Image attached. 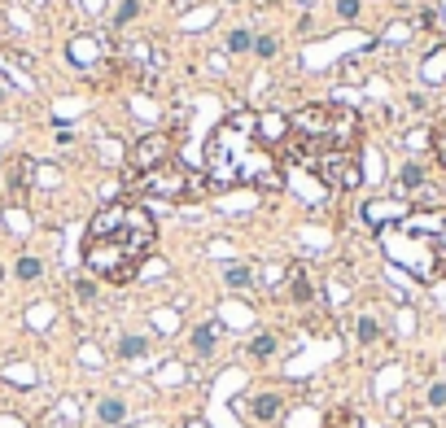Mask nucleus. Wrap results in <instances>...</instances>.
I'll return each mask as SVG.
<instances>
[{
	"mask_svg": "<svg viewBox=\"0 0 446 428\" xmlns=\"http://www.w3.org/2000/svg\"><path fill=\"white\" fill-rule=\"evenodd\" d=\"M258 140V118L254 114H227L219 127L210 132L206 140V171H210V184H236L245 180V149Z\"/></svg>",
	"mask_w": 446,
	"mask_h": 428,
	"instance_id": "obj_1",
	"label": "nucleus"
},
{
	"mask_svg": "<svg viewBox=\"0 0 446 428\" xmlns=\"http://www.w3.org/2000/svg\"><path fill=\"white\" fill-rule=\"evenodd\" d=\"M88 241H114L123 245L131 258H149L153 241H158V228H153V214L144 206H131V201H105L96 210V219L88 223Z\"/></svg>",
	"mask_w": 446,
	"mask_h": 428,
	"instance_id": "obj_2",
	"label": "nucleus"
},
{
	"mask_svg": "<svg viewBox=\"0 0 446 428\" xmlns=\"http://www.w3.org/2000/svg\"><path fill=\"white\" fill-rule=\"evenodd\" d=\"M83 263L105 284H127V280L140 276V258H131L127 249L114 245V241H83Z\"/></svg>",
	"mask_w": 446,
	"mask_h": 428,
	"instance_id": "obj_3",
	"label": "nucleus"
},
{
	"mask_svg": "<svg viewBox=\"0 0 446 428\" xmlns=\"http://www.w3.org/2000/svg\"><path fill=\"white\" fill-rule=\"evenodd\" d=\"M127 188H136L140 197H162V201H179V197H197V180L179 166L175 158L158 166V171H149V175H136Z\"/></svg>",
	"mask_w": 446,
	"mask_h": 428,
	"instance_id": "obj_4",
	"label": "nucleus"
},
{
	"mask_svg": "<svg viewBox=\"0 0 446 428\" xmlns=\"http://www.w3.org/2000/svg\"><path fill=\"white\" fill-rule=\"evenodd\" d=\"M171 136L166 132H149V136H140L136 145L127 149V162H131V180L136 175H149V171H158V166L171 162Z\"/></svg>",
	"mask_w": 446,
	"mask_h": 428,
	"instance_id": "obj_5",
	"label": "nucleus"
},
{
	"mask_svg": "<svg viewBox=\"0 0 446 428\" xmlns=\"http://www.w3.org/2000/svg\"><path fill=\"white\" fill-rule=\"evenodd\" d=\"M315 175H320L328 188H337V193H346V188H359V180H364L355 149H346V153H320V158H315Z\"/></svg>",
	"mask_w": 446,
	"mask_h": 428,
	"instance_id": "obj_6",
	"label": "nucleus"
},
{
	"mask_svg": "<svg viewBox=\"0 0 446 428\" xmlns=\"http://www.w3.org/2000/svg\"><path fill=\"white\" fill-rule=\"evenodd\" d=\"M407 214H412V210H407V201L399 197V201H368V206H364V219L372 223V228H385V223H394V228H399V223L407 219Z\"/></svg>",
	"mask_w": 446,
	"mask_h": 428,
	"instance_id": "obj_7",
	"label": "nucleus"
},
{
	"mask_svg": "<svg viewBox=\"0 0 446 428\" xmlns=\"http://www.w3.org/2000/svg\"><path fill=\"white\" fill-rule=\"evenodd\" d=\"M96 57H101V40H92V35H70L66 40V62L70 66L88 70V66H96Z\"/></svg>",
	"mask_w": 446,
	"mask_h": 428,
	"instance_id": "obj_8",
	"label": "nucleus"
},
{
	"mask_svg": "<svg viewBox=\"0 0 446 428\" xmlns=\"http://www.w3.org/2000/svg\"><path fill=\"white\" fill-rule=\"evenodd\" d=\"M285 293H289V302L293 306H311L315 302V284H311V276H306V267H289V276H285Z\"/></svg>",
	"mask_w": 446,
	"mask_h": 428,
	"instance_id": "obj_9",
	"label": "nucleus"
},
{
	"mask_svg": "<svg viewBox=\"0 0 446 428\" xmlns=\"http://www.w3.org/2000/svg\"><path fill=\"white\" fill-rule=\"evenodd\" d=\"M258 140L263 145H280V140H289V114H280V110L263 114L258 118Z\"/></svg>",
	"mask_w": 446,
	"mask_h": 428,
	"instance_id": "obj_10",
	"label": "nucleus"
},
{
	"mask_svg": "<svg viewBox=\"0 0 446 428\" xmlns=\"http://www.w3.org/2000/svg\"><path fill=\"white\" fill-rule=\"evenodd\" d=\"M96 420H101L105 428H118V424L127 420V402L123 398H105L101 407H96Z\"/></svg>",
	"mask_w": 446,
	"mask_h": 428,
	"instance_id": "obj_11",
	"label": "nucleus"
},
{
	"mask_svg": "<svg viewBox=\"0 0 446 428\" xmlns=\"http://www.w3.org/2000/svg\"><path fill=\"white\" fill-rule=\"evenodd\" d=\"M280 407H285V402H280V394H258L254 402H249V415L267 424V420H276V415H280Z\"/></svg>",
	"mask_w": 446,
	"mask_h": 428,
	"instance_id": "obj_12",
	"label": "nucleus"
},
{
	"mask_svg": "<svg viewBox=\"0 0 446 428\" xmlns=\"http://www.w3.org/2000/svg\"><path fill=\"white\" fill-rule=\"evenodd\" d=\"M214 18H219V14H214V9H206V5H201V9H188V14H184V22H179V27H184V31H201V27H210Z\"/></svg>",
	"mask_w": 446,
	"mask_h": 428,
	"instance_id": "obj_13",
	"label": "nucleus"
},
{
	"mask_svg": "<svg viewBox=\"0 0 446 428\" xmlns=\"http://www.w3.org/2000/svg\"><path fill=\"white\" fill-rule=\"evenodd\" d=\"M364 420H359V411H350V407H337L328 420H324V428H359Z\"/></svg>",
	"mask_w": 446,
	"mask_h": 428,
	"instance_id": "obj_14",
	"label": "nucleus"
},
{
	"mask_svg": "<svg viewBox=\"0 0 446 428\" xmlns=\"http://www.w3.org/2000/svg\"><path fill=\"white\" fill-rule=\"evenodd\" d=\"M214 341H219L214 324H201L197 332H192V350H197V354H210V350H214Z\"/></svg>",
	"mask_w": 446,
	"mask_h": 428,
	"instance_id": "obj_15",
	"label": "nucleus"
},
{
	"mask_svg": "<svg viewBox=\"0 0 446 428\" xmlns=\"http://www.w3.org/2000/svg\"><path fill=\"white\" fill-rule=\"evenodd\" d=\"M355 337L364 341V346H372V341L381 337V324H377V319H372V315H359V328H355Z\"/></svg>",
	"mask_w": 446,
	"mask_h": 428,
	"instance_id": "obj_16",
	"label": "nucleus"
},
{
	"mask_svg": "<svg viewBox=\"0 0 446 428\" xmlns=\"http://www.w3.org/2000/svg\"><path fill=\"white\" fill-rule=\"evenodd\" d=\"M227 289H249V284H254V271L249 267H227Z\"/></svg>",
	"mask_w": 446,
	"mask_h": 428,
	"instance_id": "obj_17",
	"label": "nucleus"
},
{
	"mask_svg": "<svg viewBox=\"0 0 446 428\" xmlns=\"http://www.w3.org/2000/svg\"><path fill=\"white\" fill-rule=\"evenodd\" d=\"M429 149H433V158L446 166V123H438V127L429 132Z\"/></svg>",
	"mask_w": 446,
	"mask_h": 428,
	"instance_id": "obj_18",
	"label": "nucleus"
},
{
	"mask_svg": "<svg viewBox=\"0 0 446 428\" xmlns=\"http://www.w3.org/2000/svg\"><path fill=\"white\" fill-rule=\"evenodd\" d=\"M144 350H149V341H144V337H123V341H118V354H123V359H140Z\"/></svg>",
	"mask_w": 446,
	"mask_h": 428,
	"instance_id": "obj_19",
	"label": "nucleus"
},
{
	"mask_svg": "<svg viewBox=\"0 0 446 428\" xmlns=\"http://www.w3.org/2000/svg\"><path fill=\"white\" fill-rule=\"evenodd\" d=\"M285 276H289V267H280V263H267V267H263V284H267V289H280Z\"/></svg>",
	"mask_w": 446,
	"mask_h": 428,
	"instance_id": "obj_20",
	"label": "nucleus"
},
{
	"mask_svg": "<svg viewBox=\"0 0 446 428\" xmlns=\"http://www.w3.org/2000/svg\"><path fill=\"white\" fill-rule=\"evenodd\" d=\"M249 49H254V35L249 31H232L227 35V53H249Z\"/></svg>",
	"mask_w": 446,
	"mask_h": 428,
	"instance_id": "obj_21",
	"label": "nucleus"
},
{
	"mask_svg": "<svg viewBox=\"0 0 446 428\" xmlns=\"http://www.w3.org/2000/svg\"><path fill=\"white\" fill-rule=\"evenodd\" d=\"M276 346H280L276 337H258V341H249V354H254V359H271Z\"/></svg>",
	"mask_w": 446,
	"mask_h": 428,
	"instance_id": "obj_22",
	"label": "nucleus"
},
{
	"mask_svg": "<svg viewBox=\"0 0 446 428\" xmlns=\"http://www.w3.org/2000/svg\"><path fill=\"white\" fill-rule=\"evenodd\" d=\"M40 271H44L40 258H18V276L22 280H40Z\"/></svg>",
	"mask_w": 446,
	"mask_h": 428,
	"instance_id": "obj_23",
	"label": "nucleus"
},
{
	"mask_svg": "<svg viewBox=\"0 0 446 428\" xmlns=\"http://www.w3.org/2000/svg\"><path fill=\"white\" fill-rule=\"evenodd\" d=\"M101 153H110L105 162H118V158H123V145H118L114 136H101Z\"/></svg>",
	"mask_w": 446,
	"mask_h": 428,
	"instance_id": "obj_24",
	"label": "nucleus"
},
{
	"mask_svg": "<svg viewBox=\"0 0 446 428\" xmlns=\"http://www.w3.org/2000/svg\"><path fill=\"white\" fill-rule=\"evenodd\" d=\"M429 407H446V380H438V385H429Z\"/></svg>",
	"mask_w": 446,
	"mask_h": 428,
	"instance_id": "obj_25",
	"label": "nucleus"
},
{
	"mask_svg": "<svg viewBox=\"0 0 446 428\" xmlns=\"http://www.w3.org/2000/svg\"><path fill=\"white\" fill-rule=\"evenodd\" d=\"M153 324H158L162 332H175V328H179V315H175V311H162V315H153Z\"/></svg>",
	"mask_w": 446,
	"mask_h": 428,
	"instance_id": "obj_26",
	"label": "nucleus"
},
{
	"mask_svg": "<svg viewBox=\"0 0 446 428\" xmlns=\"http://www.w3.org/2000/svg\"><path fill=\"white\" fill-rule=\"evenodd\" d=\"M407 35H412V27H407V22H394V27L385 31V40H390V44H403Z\"/></svg>",
	"mask_w": 446,
	"mask_h": 428,
	"instance_id": "obj_27",
	"label": "nucleus"
},
{
	"mask_svg": "<svg viewBox=\"0 0 446 428\" xmlns=\"http://www.w3.org/2000/svg\"><path fill=\"white\" fill-rule=\"evenodd\" d=\"M136 14H140V5H136V0H127V5L118 9V18H114V22H118V27H127V22L136 18Z\"/></svg>",
	"mask_w": 446,
	"mask_h": 428,
	"instance_id": "obj_28",
	"label": "nucleus"
},
{
	"mask_svg": "<svg viewBox=\"0 0 446 428\" xmlns=\"http://www.w3.org/2000/svg\"><path fill=\"white\" fill-rule=\"evenodd\" d=\"M429 145V132L425 127H416V132H407V149H425Z\"/></svg>",
	"mask_w": 446,
	"mask_h": 428,
	"instance_id": "obj_29",
	"label": "nucleus"
},
{
	"mask_svg": "<svg viewBox=\"0 0 446 428\" xmlns=\"http://www.w3.org/2000/svg\"><path fill=\"white\" fill-rule=\"evenodd\" d=\"M9 223H14V232H31V223H27V214H22V206L9 210Z\"/></svg>",
	"mask_w": 446,
	"mask_h": 428,
	"instance_id": "obj_30",
	"label": "nucleus"
},
{
	"mask_svg": "<svg viewBox=\"0 0 446 428\" xmlns=\"http://www.w3.org/2000/svg\"><path fill=\"white\" fill-rule=\"evenodd\" d=\"M254 49H258V57H276V40L263 35V40H254Z\"/></svg>",
	"mask_w": 446,
	"mask_h": 428,
	"instance_id": "obj_31",
	"label": "nucleus"
},
{
	"mask_svg": "<svg viewBox=\"0 0 446 428\" xmlns=\"http://www.w3.org/2000/svg\"><path fill=\"white\" fill-rule=\"evenodd\" d=\"M342 75H346V83H364V70H359L355 62H346V66H342Z\"/></svg>",
	"mask_w": 446,
	"mask_h": 428,
	"instance_id": "obj_32",
	"label": "nucleus"
},
{
	"mask_svg": "<svg viewBox=\"0 0 446 428\" xmlns=\"http://www.w3.org/2000/svg\"><path fill=\"white\" fill-rule=\"evenodd\" d=\"M425 75H429V79H442V49H438V57H429V66H425Z\"/></svg>",
	"mask_w": 446,
	"mask_h": 428,
	"instance_id": "obj_33",
	"label": "nucleus"
},
{
	"mask_svg": "<svg viewBox=\"0 0 446 428\" xmlns=\"http://www.w3.org/2000/svg\"><path fill=\"white\" fill-rule=\"evenodd\" d=\"M337 14H342V18H359V0H342V5H337Z\"/></svg>",
	"mask_w": 446,
	"mask_h": 428,
	"instance_id": "obj_34",
	"label": "nucleus"
},
{
	"mask_svg": "<svg viewBox=\"0 0 446 428\" xmlns=\"http://www.w3.org/2000/svg\"><path fill=\"white\" fill-rule=\"evenodd\" d=\"M267 88H271V79L267 75H254V88H249V92H254V97H267Z\"/></svg>",
	"mask_w": 446,
	"mask_h": 428,
	"instance_id": "obj_35",
	"label": "nucleus"
},
{
	"mask_svg": "<svg viewBox=\"0 0 446 428\" xmlns=\"http://www.w3.org/2000/svg\"><path fill=\"white\" fill-rule=\"evenodd\" d=\"M420 180H425V175H420V166H407V171H403V184H407V188L420 184Z\"/></svg>",
	"mask_w": 446,
	"mask_h": 428,
	"instance_id": "obj_36",
	"label": "nucleus"
},
{
	"mask_svg": "<svg viewBox=\"0 0 446 428\" xmlns=\"http://www.w3.org/2000/svg\"><path fill=\"white\" fill-rule=\"evenodd\" d=\"M420 27H425V31L438 27V14H433V9H425V14H420Z\"/></svg>",
	"mask_w": 446,
	"mask_h": 428,
	"instance_id": "obj_37",
	"label": "nucleus"
},
{
	"mask_svg": "<svg viewBox=\"0 0 446 428\" xmlns=\"http://www.w3.org/2000/svg\"><path fill=\"white\" fill-rule=\"evenodd\" d=\"M83 363H92V367H101V354H96L92 346H83Z\"/></svg>",
	"mask_w": 446,
	"mask_h": 428,
	"instance_id": "obj_38",
	"label": "nucleus"
},
{
	"mask_svg": "<svg viewBox=\"0 0 446 428\" xmlns=\"http://www.w3.org/2000/svg\"><path fill=\"white\" fill-rule=\"evenodd\" d=\"M83 5H88V9H92V14H96V9H101V5H105V0H83Z\"/></svg>",
	"mask_w": 446,
	"mask_h": 428,
	"instance_id": "obj_39",
	"label": "nucleus"
},
{
	"mask_svg": "<svg viewBox=\"0 0 446 428\" xmlns=\"http://www.w3.org/2000/svg\"><path fill=\"white\" fill-rule=\"evenodd\" d=\"M175 5H188V0H175Z\"/></svg>",
	"mask_w": 446,
	"mask_h": 428,
	"instance_id": "obj_40",
	"label": "nucleus"
},
{
	"mask_svg": "<svg viewBox=\"0 0 446 428\" xmlns=\"http://www.w3.org/2000/svg\"><path fill=\"white\" fill-rule=\"evenodd\" d=\"M302 5H306V0H302Z\"/></svg>",
	"mask_w": 446,
	"mask_h": 428,
	"instance_id": "obj_41",
	"label": "nucleus"
}]
</instances>
